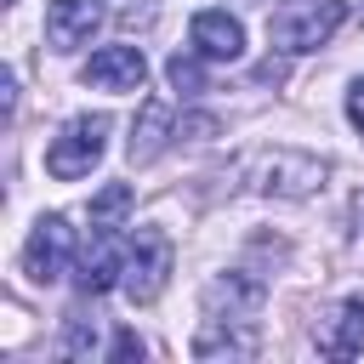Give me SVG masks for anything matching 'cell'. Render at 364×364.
Masks as SVG:
<instances>
[{
  "label": "cell",
  "mask_w": 364,
  "mask_h": 364,
  "mask_svg": "<svg viewBox=\"0 0 364 364\" xmlns=\"http://www.w3.org/2000/svg\"><path fill=\"white\" fill-rule=\"evenodd\" d=\"M324 159L301 154V148H256L250 165H245V182L267 199H307L324 188Z\"/></svg>",
  "instance_id": "6da1fadb"
},
{
  "label": "cell",
  "mask_w": 364,
  "mask_h": 364,
  "mask_svg": "<svg viewBox=\"0 0 364 364\" xmlns=\"http://www.w3.org/2000/svg\"><path fill=\"white\" fill-rule=\"evenodd\" d=\"M341 23H347V6L341 0H279L273 17H267V40L279 51L301 57V51H318Z\"/></svg>",
  "instance_id": "7a4b0ae2"
},
{
  "label": "cell",
  "mask_w": 364,
  "mask_h": 364,
  "mask_svg": "<svg viewBox=\"0 0 364 364\" xmlns=\"http://www.w3.org/2000/svg\"><path fill=\"white\" fill-rule=\"evenodd\" d=\"M102 148H108V119L102 114H80V119H68L46 142V171L57 182H80V176H91V165L102 159Z\"/></svg>",
  "instance_id": "3957f363"
},
{
  "label": "cell",
  "mask_w": 364,
  "mask_h": 364,
  "mask_svg": "<svg viewBox=\"0 0 364 364\" xmlns=\"http://www.w3.org/2000/svg\"><path fill=\"white\" fill-rule=\"evenodd\" d=\"M171 262H176L171 239H165L159 228H136V233H131V245H125V273H119L125 296H131L136 307H142V301H154V296L171 284Z\"/></svg>",
  "instance_id": "277c9868"
},
{
  "label": "cell",
  "mask_w": 364,
  "mask_h": 364,
  "mask_svg": "<svg viewBox=\"0 0 364 364\" xmlns=\"http://www.w3.org/2000/svg\"><path fill=\"white\" fill-rule=\"evenodd\" d=\"M68 262H74V228H68V216H40L34 222V233H28V245H23V273L34 279V284H57L63 273H68Z\"/></svg>",
  "instance_id": "5b68a950"
},
{
  "label": "cell",
  "mask_w": 364,
  "mask_h": 364,
  "mask_svg": "<svg viewBox=\"0 0 364 364\" xmlns=\"http://www.w3.org/2000/svg\"><path fill=\"white\" fill-rule=\"evenodd\" d=\"M262 301H267V284H262L256 273H245V267H233V273H216V279L205 284V318L256 324Z\"/></svg>",
  "instance_id": "8992f818"
},
{
  "label": "cell",
  "mask_w": 364,
  "mask_h": 364,
  "mask_svg": "<svg viewBox=\"0 0 364 364\" xmlns=\"http://www.w3.org/2000/svg\"><path fill=\"white\" fill-rule=\"evenodd\" d=\"M125 273V245H119V228H91L80 262H74V284L80 296H102L108 284H119Z\"/></svg>",
  "instance_id": "52a82bcc"
},
{
  "label": "cell",
  "mask_w": 364,
  "mask_h": 364,
  "mask_svg": "<svg viewBox=\"0 0 364 364\" xmlns=\"http://www.w3.org/2000/svg\"><path fill=\"white\" fill-rule=\"evenodd\" d=\"M85 85H97V91H142L148 85V57H142V46H102V51H91V63H85Z\"/></svg>",
  "instance_id": "ba28073f"
},
{
  "label": "cell",
  "mask_w": 364,
  "mask_h": 364,
  "mask_svg": "<svg viewBox=\"0 0 364 364\" xmlns=\"http://www.w3.org/2000/svg\"><path fill=\"white\" fill-rule=\"evenodd\" d=\"M102 23V0H51L46 6V46L51 51H80Z\"/></svg>",
  "instance_id": "9c48e42d"
},
{
  "label": "cell",
  "mask_w": 364,
  "mask_h": 364,
  "mask_svg": "<svg viewBox=\"0 0 364 364\" xmlns=\"http://www.w3.org/2000/svg\"><path fill=\"white\" fill-rule=\"evenodd\" d=\"M188 34H193V51L210 57V63L245 57V28H239V17H228V11H199Z\"/></svg>",
  "instance_id": "30bf717a"
},
{
  "label": "cell",
  "mask_w": 364,
  "mask_h": 364,
  "mask_svg": "<svg viewBox=\"0 0 364 364\" xmlns=\"http://www.w3.org/2000/svg\"><path fill=\"white\" fill-rule=\"evenodd\" d=\"M256 324H228V318H205V330L193 336V358H256Z\"/></svg>",
  "instance_id": "8fae6325"
},
{
  "label": "cell",
  "mask_w": 364,
  "mask_h": 364,
  "mask_svg": "<svg viewBox=\"0 0 364 364\" xmlns=\"http://www.w3.org/2000/svg\"><path fill=\"white\" fill-rule=\"evenodd\" d=\"M318 353L324 358H358L364 353V301H341L324 324H318Z\"/></svg>",
  "instance_id": "7c38bea8"
},
{
  "label": "cell",
  "mask_w": 364,
  "mask_h": 364,
  "mask_svg": "<svg viewBox=\"0 0 364 364\" xmlns=\"http://www.w3.org/2000/svg\"><path fill=\"white\" fill-rule=\"evenodd\" d=\"M171 136H176V125H171V108H165V102H142V114H136V125H131V165H148V159H159Z\"/></svg>",
  "instance_id": "4fadbf2b"
},
{
  "label": "cell",
  "mask_w": 364,
  "mask_h": 364,
  "mask_svg": "<svg viewBox=\"0 0 364 364\" xmlns=\"http://www.w3.org/2000/svg\"><path fill=\"white\" fill-rule=\"evenodd\" d=\"M125 210H131V182H108L91 199V228H125Z\"/></svg>",
  "instance_id": "5bb4252c"
},
{
  "label": "cell",
  "mask_w": 364,
  "mask_h": 364,
  "mask_svg": "<svg viewBox=\"0 0 364 364\" xmlns=\"http://www.w3.org/2000/svg\"><path fill=\"white\" fill-rule=\"evenodd\" d=\"M165 80H171V91H182V97H199V91H205V68H199V51H176V57L165 63Z\"/></svg>",
  "instance_id": "9a60e30c"
},
{
  "label": "cell",
  "mask_w": 364,
  "mask_h": 364,
  "mask_svg": "<svg viewBox=\"0 0 364 364\" xmlns=\"http://www.w3.org/2000/svg\"><path fill=\"white\" fill-rule=\"evenodd\" d=\"M97 336H102L97 318L68 313V324H63V353H68V358H91V353H97Z\"/></svg>",
  "instance_id": "2e32d148"
},
{
  "label": "cell",
  "mask_w": 364,
  "mask_h": 364,
  "mask_svg": "<svg viewBox=\"0 0 364 364\" xmlns=\"http://www.w3.org/2000/svg\"><path fill=\"white\" fill-rule=\"evenodd\" d=\"M108 358H142V341H136L131 330H119V336H114V347H108Z\"/></svg>",
  "instance_id": "e0dca14e"
},
{
  "label": "cell",
  "mask_w": 364,
  "mask_h": 364,
  "mask_svg": "<svg viewBox=\"0 0 364 364\" xmlns=\"http://www.w3.org/2000/svg\"><path fill=\"white\" fill-rule=\"evenodd\" d=\"M347 119L364 131V80H353V91H347Z\"/></svg>",
  "instance_id": "ac0fdd59"
}]
</instances>
